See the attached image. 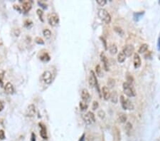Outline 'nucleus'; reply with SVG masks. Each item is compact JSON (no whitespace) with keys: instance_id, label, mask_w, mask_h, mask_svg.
I'll use <instances>...</instances> for the list:
<instances>
[{"instance_id":"obj_1","label":"nucleus","mask_w":160,"mask_h":141,"mask_svg":"<svg viewBox=\"0 0 160 141\" xmlns=\"http://www.w3.org/2000/svg\"><path fill=\"white\" fill-rule=\"evenodd\" d=\"M124 93L128 97H134L136 96V91L132 85L129 82H125L122 85Z\"/></svg>"},{"instance_id":"obj_2","label":"nucleus","mask_w":160,"mask_h":141,"mask_svg":"<svg viewBox=\"0 0 160 141\" xmlns=\"http://www.w3.org/2000/svg\"><path fill=\"white\" fill-rule=\"evenodd\" d=\"M97 15L99 17V18L102 20V21H104L105 24H110L111 21V17L110 15V14L108 12L107 10H105V9H100L98 10Z\"/></svg>"},{"instance_id":"obj_3","label":"nucleus","mask_w":160,"mask_h":141,"mask_svg":"<svg viewBox=\"0 0 160 141\" xmlns=\"http://www.w3.org/2000/svg\"><path fill=\"white\" fill-rule=\"evenodd\" d=\"M120 103H121V106L123 109L129 110H134V105L132 104V103L128 98H125L124 96H120Z\"/></svg>"},{"instance_id":"obj_4","label":"nucleus","mask_w":160,"mask_h":141,"mask_svg":"<svg viewBox=\"0 0 160 141\" xmlns=\"http://www.w3.org/2000/svg\"><path fill=\"white\" fill-rule=\"evenodd\" d=\"M82 118H83V120L84 121V122L87 124V125H90V124H93V123L96 122V117L95 115L93 112L91 111H88L87 113L85 114H83L82 115Z\"/></svg>"},{"instance_id":"obj_5","label":"nucleus","mask_w":160,"mask_h":141,"mask_svg":"<svg viewBox=\"0 0 160 141\" xmlns=\"http://www.w3.org/2000/svg\"><path fill=\"white\" fill-rule=\"evenodd\" d=\"M48 24L51 26H55L57 25L59 21V18H58L57 14L56 13L49 14L48 16Z\"/></svg>"},{"instance_id":"obj_6","label":"nucleus","mask_w":160,"mask_h":141,"mask_svg":"<svg viewBox=\"0 0 160 141\" xmlns=\"http://www.w3.org/2000/svg\"><path fill=\"white\" fill-rule=\"evenodd\" d=\"M41 79L46 84H50L52 82V73L49 70H46L42 73Z\"/></svg>"},{"instance_id":"obj_7","label":"nucleus","mask_w":160,"mask_h":141,"mask_svg":"<svg viewBox=\"0 0 160 141\" xmlns=\"http://www.w3.org/2000/svg\"><path fill=\"white\" fill-rule=\"evenodd\" d=\"M89 85L90 88H94L95 86L97 87L98 83H97V77H96V73L93 70L90 71V76L89 78Z\"/></svg>"},{"instance_id":"obj_8","label":"nucleus","mask_w":160,"mask_h":141,"mask_svg":"<svg viewBox=\"0 0 160 141\" xmlns=\"http://www.w3.org/2000/svg\"><path fill=\"white\" fill-rule=\"evenodd\" d=\"M134 51V46L131 44H128L126 45V46H125V47L123 48V51H122V52H123V53L125 55V56L129 57V56H131L133 54Z\"/></svg>"},{"instance_id":"obj_9","label":"nucleus","mask_w":160,"mask_h":141,"mask_svg":"<svg viewBox=\"0 0 160 141\" xmlns=\"http://www.w3.org/2000/svg\"><path fill=\"white\" fill-rule=\"evenodd\" d=\"M81 98H82V100H83V102L86 103H89L90 101V99H91V97H90V95L89 92L88 90L85 88L82 90L81 91Z\"/></svg>"},{"instance_id":"obj_10","label":"nucleus","mask_w":160,"mask_h":141,"mask_svg":"<svg viewBox=\"0 0 160 141\" xmlns=\"http://www.w3.org/2000/svg\"><path fill=\"white\" fill-rule=\"evenodd\" d=\"M35 113H36V107H35V106L33 105V104L29 105L27 107V109L26 110V115L27 117L32 118L35 115Z\"/></svg>"},{"instance_id":"obj_11","label":"nucleus","mask_w":160,"mask_h":141,"mask_svg":"<svg viewBox=\"0 0 160 141\" xmlns=\"http://www.w3.org/2000/svg\"><path fill=\"white\" fill-rule=\"evenodd\" d=\"M39 127L41 128L40 130V135L43 139H47L48 136H47V132H46V128L44 124H43L42 123H40L39 124Z\"/></svg>"},{"instance_id":"obj_12","label":"nucleus","mask_w":160,"mask_h":141,"mask_svg":"<svg viewBox=\"0 0 160 141\" xmlns=\"http://www.w3.org/2000/svg\"><path fill=\"white\" fill-rule=\"evenodd\" d=\"M133 63H134V66L135 69H138L140 68L141 66V58L140 55L137 53H135L134 54V58H133Z\"/></svg>"},{"instance_id":"obj_13","label":"nucleus","mask_w":160,"mask_h":141,"mask_svg":"<svg viewBox=\"0 0 160 141\" xmlns=\"http://www.w3.org/2000/svg\"><path fill=\"white\" fill-rule=\"evenodd\" d=\"M102 96L104 98V99L105 101H108V99H110V89L107 86H104L102 87Z\"/></svg>"},{"instance_id":"obj_14","label":"nucleus","mask_w":160,"mask_h":141,"mask_svg":"<svg viewBox=\"0 0 160 141\" xmlns=\"http://www.w3.org/2000/svg\"><path fill=\"white\" fill-rule=\"evenodd\" d=\"M100 59H101V61H102V64H103V66H104V68H105V70H108V58H107L106 56L105 55L104 53H101V54H100Z\"/></svg>"},{"instance_id":"obj_15","label":"nucleus","mask_w":160,"mask_h":141,"mask_svg":"<svg viewBox=\"0 0 160 141\" xmlns=\"http://www.w3.org/2000/svg\"><path fill=\"white\" fill-rule=\"evenodd\" d=\"M4 90L7 94H12L14 91V86L11 83H7L4 87Z\"/></svg>"},{"instance_id":"obj_16","label":"nucleus","mask_w":160,"mask_h":141,"mask_svg":"<svg viewBox=\"0 0 160 141\" xmlns=\"http://www.w3.org/2000/svg\"><path fill=\"white\" fill-rule=\"evenodd\" d=\"M110 100L111 101V102L116 104L118 101V95L117 91H112V93H110Z\"/></svg>"},{"instance_id":"obj_17","label":"nucleus","mask_w":160,"mask_h":141,"mask_svg":"<svg viewBox=\"0 0 160 141\" xmlns=\"http://www.w3.org/2000/svg\"><path fill=\"white\" fill-rule=\"evenodd\" d=\"M22 9H23L24 12L26 13L28 12L29 11H30L31 9H32V4H31V2H29V1H26V2H24L23 4V5H22Z\"/></svg>"},{"instance_id":"obj_18","label":"nucleus","mask_w":160,"mask_h":141,"mask_svg":"<svg viewBox=\"0 0 160 141\" xmlns=\"http://www.w3.org/2000/svg\"><path fill=\"white\" fill-rule=\"evenodd\" d=\"M109 51H110V53L112 54V55L116 54L117 53V46L115 44L111 45L109 47Z\"/></svg>"},{"instance_id":"obj_19","label":"nucleus","mask_w":160,"mask_h":141,"mask_svg":"<svg viewBox=\"0 0 160 141\" xmlns=\"http://www.w3.org/2000/svg\"><path fill=\"white\" fill-rule=\"evenodd\" d=\"M125 58L126 56L123 53V52H120L118 53V56H117V61L119 63H123L125 61Z\"/></svg>"},{"instance_id":"obj_20","label":"nucleus","mask_w":160,"mask_h":141,"mask_svg":"<svg viewBox=\"0 0 160 141\" xmlns=\"http://www.w3.org/2000/svg\"><path fill=\"white\" fill-rule=\"evenodd\" d=\"M147 49H148V45L147 44H143L140 46V47L138 50V52H139V53H143L147 51Z\"/></svg>"},{"instance_id":"obj_21","label":"nucleus","mask_w":160,"mask_h":141,"mask_svg":"<svg viewBox=\"0 0 160 141\" xmlns=\"http://www.w3.org/2000/svg\"><path fill=\"white\" fill-rule=\"evenodd\" d=\"M40 59L42 61H48L50 60V56H48V54L47 53H44L43 54H41L40 56Z\"/></svg>"},{"instance_id":"obj_22","label":"nucleus","mask_w":160,"mask_h":141,"mask_svg":"<svg viewBox=\"0 0 160 141\" xmlns=\"http://www.w3.org/2000/svg\"><path fill=\"white\" fill-rule=\"evenodd\" d=\"M43 34H44V37L46 39H49L51 36V32L48 29H45L43 31Z\"/></svg>"},{"instance_id":"obj_23","label":"nucleus","mask_w":160,"mask_h":141,"mask_svg":"<svg viewBox=\"0 0 160 141\" xmlns=\"http://www.w3.org/2000/svg\"><path fill=\"white\" fill-rule=\"evenodd\" d=\"M96 75H97V76L102 77V76H103V74H102V69H101V67H100V65H97V66H96Z\"/></svg>"},{"instance_id":"obj_24","label":"nucleus","mask_w":160,"mask_h":141,"mask_svg":"<svg viewBox=\"0 0 160 141\" xmlns=\"http://www.w3.org/2000/svg\"><path fill=\"white\" fill-rule=\"evenodd\" d=\"M79 106H80V108L82 111H84V110H86L88 108V106L86 103L83 102V101H80V103H79Z\"/></svg>"},{"instance_id":"obj_25","label":"nucleus","mask_w":160,"mask_h":141,"mask_svg":"<svg viewBox=\"0 0 160 141\" xmlns=\"http://www.w3.org/2000/svg\"><path fill=\"white\" fill-rule=\"evenodd\" d=\"M115 80L113 79V78H109L108 80V88H113L114 86H115Z\"/></svg>"},{"instance_id":"obj_26","label":"nucleus","mask_w":160,"mask_h":141,"mask_svg":"<svg viewBox=\"0 0 160 141\" xmlns=\"http://www.w3.org/2000/svg\"><path fill=\"white\" fill-rule=\"evenodd\" d=\"M114 30H115V32L116 33H117L120 36H122L123 35H124V31L122 29V28H120V26H115L114 27Z\"/></svg>"},{"instance_id":"obj_27","label":"nucleus","mask_w":160,"mask_h":141,"mask_svg":"<svg viewBox=\"0 0 160 141\" xmlns=\"http://www.w3.org/2000/svg\"><path fill=\"white\" fill-rule=\"evenodd\" d=\"M97 116L101 119V120H103L105 118V113L103 110H99L97 111Z\"/></svg>"},{"instance_id":"obj_28","label":"nucleus","mask_w":160,"mask_h":141,"mask_svg":"<svg viewBox=\"0 0 160 141\" xmlns=\"http://www.w3.org/2000/svg\"><path fill=\"white\" fill-rule=\"evenodd\" d=\"M119 120L121 123H125L127 121V116L124 113H120L119 114Z\"/></svg>"},{"instance_id":"obj_29","label":"nucleus","mask_w":160,"mask_h":141,"mask_svg":"<svg viewBox=\"0 0 160 141\" xmlns=\"http://www.w3.org/2000/svg\"><path fill=\"white\" fill-rule=\"evenodd\" d=\"M36 12H37V14H38L39 19L41 20V21H44V19H43V14H44V12H43V11H42L41 9H37Z\"/></svg>"},{"instance_id":"obj_30","label":"nucleus","mask_w":160,"mask_h":141,"mask_svg":"<svg viewBox=\"0 0 160 141\" xmlns=\"http://www.w3.org/2000/svg\"><path fill=\"white\" fill-rule=\"evenodd\" d=\"M98 108H99V103H98L97 101H94L93 102V105H92V109H93V110H96Z\"/></svg>"},{"instance_id":"obj_31","label":"nucleus","mask_w":160,"mask_h":141,"mask_svg":"<svg viewBox=\"0 0 160 141\" xmlns=\"http://www.w3.org/2000/svg\"><path fill=\"white\" fill-rule=\"evenodd\" d=\"M125 130L128 133V134H129V133L132 130V124L130 123H127L126 124V126H125Z\"/></svg>"},{"instance_id":"obj_32","label":"nucleus","mask_w":160,"mask_h":141,"mask_svg":"<svg viewBox=\"0 0 160 141\" xmlns=\"http://www.w3.org/2000/svg\"><path fill=\"white\" fill-rule=\"evenodd\" d=\"M144 14V12H140V13H134V19H136V18H137V20L136 21H138V19L140 18Z\"/></svg>"},{"instance_id":"obj_33","label":"nucleus","mask_w":160,"mask_h":141,"mask_svg":"<svg viewBox=\"0 0 160 141\" xmlns=\"http://www.w3.org/2000/svg\"><path fill=\"white\" fill-rule=\"evenodd\" d=\"M97 3L100 6H103L106 4L107 0H97Z\"/></svg>"},{"instance_id":"obj_34","label":"nucleus","mask_w":160,"mask_h":141,"mask_svg":"<svg viewBox=\"0 0 160 141\" xmlns=\"http://www.w3.org/2000/svg\"><path fill=\"white\" fill-rule=\"evenodd\" d=\"M35 41H36V42L38 44H44V41H43V39L41 38H40V37H36V39H35Z\"/></svg>"},{"instance_id":"obj_35","label":"nucleus","mask_w":160,"mask_h":141,"mask_svg":"<svg viewBox=\"0 0 160 141\" xmlns=\"http://www.w3.org/2000/svg\"><path fill=\"white\" fill-rule=\"evenodd\" d=\"M5 139V133L3 130H0V140Z\"/></svg>"},{"instance_id":"obj_36","label":"nucleus","mask_w":160,"mask_h":141,"mask_svg":"<svg viewBox=\"0 0 160 141\" xmlns=\"http://www.w3.org/2000/svg\"><path fill=\"white\" fill-rule=\"evenodd\" d=\"M4 72L3 70H0V83L2 81V79H3V77H4Z\"/></svg>"},{"instance_id":"obj_37","label":"nucleus","mask_w":160,"mask_h":141,"mask_svg":"<svg viewBox=\"0 0 160 141\" xmlns=\"http://www.w3.org/2000/svg\"><path fill=\"white\" fill-rule=\"evenodd\" d=\"M4 102L0 101V112L4 109Z\"/></svg>"},{"instance_id":"obj_38","label":"nucleus","mask_w":160,"mask_h":141,"mask_svg":"<svg viewBox=\"0 0 160 141\" xmlns=\"http://www.w3.org/2000/svg\"><path fill=\"white\" fill-rule=\"evenodd\" d=\"M31 141H36V135H35V133H32Z\"/></svg>"},{"instance_id":"obj_39","label":"nucleus","mask_w":160,"mask_h":141,"mask_svg":"<svg viewBox=\"0 0 160 141\" xmlns=\"http://www.w3.org/2000/svg\"><path fill=\"white\" fill-rule=\"evenodd\" d=\"M19 34H20V31H19V29H17V30L16 29V30L14 31V34H15V36H19Z\"/></svg>"},{"instance_id":"obj_40","label":"nucleus","mask_w":160,"mask_h":141,"mask_svg":"<svg viewBox=\"0 0 160 141\" xmlns=\"http://www.w3.org/2000/svg\"><path fill=\"white\" fill-rule=\"evenodd\" d=\"M78 141H85V134L82 135V136L80 138V139H79Z\"/></svg>"},{"instance_id":"obj_41","label":"nucleus","mask_w":160,"mask_h":141,"mask_svg":"<svg viewBox=\"0 0 160 141\" xmlns=\"http://www.w3.org/2000/svg\"><path fill=\"white\" fill-rule=\"evenodd\" d=\"M38 4H39V5H41V6H42V7H43V8L46 9V5H45V4H42L41 2H39V1H38Z\"/></svg>"},{"instance_id":"obj_42","label":"nucleus","mask_w":160,"mask_h":141,"mask_svg":"<svg viewBox=\"0 0 160 141\" xmlns=\"http://www.w3.org/2000/svg\"><path fill=\"white\" fill-rule=\"evenodd\" d=\"M158 50H160V37L158 40Z\"/></svg>"}]
</instances>
